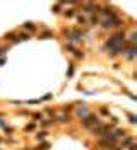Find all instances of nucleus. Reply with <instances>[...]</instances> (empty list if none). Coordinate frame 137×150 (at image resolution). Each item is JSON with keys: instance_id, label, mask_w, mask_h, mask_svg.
Segmentation results:
<instances>
[{"instance_id": "1", "label": "nucleus", "mask_w": 137, "mask_h": 150, "mask_svg": "<svg viewBox=\"0 0 137 150\" xmlns=\"http://www.w3.org/2000/svg\"><path fill=\"white\" fill-rule=\"evenodd\" d=\"M65 33H67V36H69L70 41H81V39H82V34L79 33L77 29H69V31H65Z\"/></svg>"}, {"instance_id": "2", "label": "nucleus", "mask_w": 137, "mask_h": 150, "mask_svg": "<svg viewBox=\"0 0 137 150\" xmlns=\"http://www.w3.org/2000/svg\"><path fill=\"white\" fill-rule=\"evenodd\" d=\"M28 27H29V29H34V24H33V22H26V24H24V29H28Z\"/></svg>"}, {"instance_id": "3", "label": "nucleus", "mask_w": 137, "mask_h": 150, "mask_svg": "<svg viewBox=\"0 0 137 150\" xmlns=\"http://www.w3.org/2000/svg\"><path fill=\"white\" fill-rule=\"evenodd\" d=\"M77 22L79 24H86V19L82 17V16H77Z\"/></svg>"}, {"instance_id": "4", "label": "nucleus", "mask_w": 137, "mask_h": 150, "mask_svg": "<svg viewBox=\"0 0 137 150\" xmlns=\"http://www.w3.org/2000/svg\"><path fill=\"white\" fill-rule=\"evenodd\" d=\"M45 136H46V131H41V133L38 135V140H43Z\"/></svg>"}, {"instance_id": "5", "label": "nucleus", "mask_w": 137, "mask_h": 150, "mask_svg": "<svg viewBox=\"0 0 137 150\" xmlns=\"http://www.w3.org/2000/svg\"><path fill=\"white\" fill-rule=\"evenodd\" d=\"M24 130H26V131H33V130H34V125H28Z\"/></svg>"}, {"instance_id": "6", "label": "nucleus", "mask_w": 137, "mask_h": 150, "mask_svg": "<svg viewBox=\"0 0 137 150\" xmlns=\"http://www.w3.org/2000/svg\"><path fill=\"white\" fill-rule=\"evenodd\" d=\"M65 16H67V17H72V16H74V10H65Z\"/></svg>"}]
</instances>
